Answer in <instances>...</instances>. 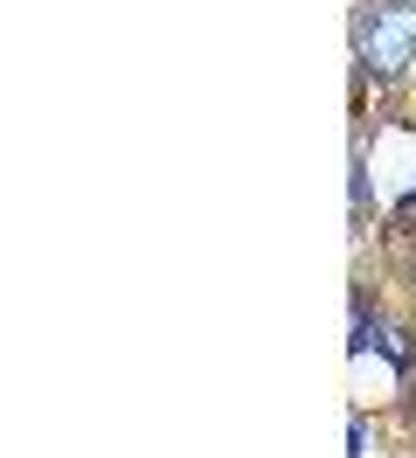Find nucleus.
<instances>
[{
	"label": "nucleus",
	"instance_id": "1",
	"mask_svg": "<svg viewBox=\"0 0 416 458\" xmlns=\"http://www.w3.org/2000/svg\"><path fill=\"white\" fill-rule=\"evenodd\" d=\"M354 105L375 90H395L416 77V0H354Z\"/></svg>",
	"mask_w": 416,
	"mask_h": 458
},
{
	"label": "nucleus",
	"instance_id": "2",
	"mask_svg": "<svg viewBox=\"0 0 416 458\" xmlns=\"http://www.w3.org/2000/svg\"><path fill=\"white\" fill-rule=\"evenodd\" d=\"M347 208H354V223L375 216V174H368V132L354 125V146H347Z\"/></svg>",
	"mask_w": 416,
	"mask_h": 458
},
{
	"label": "nucleus",
	"instance_id": "3",
	"mask_svg": "<svg viewBox=\"0 0 416 458\" xmlns=\"http://www.w3.org/2000/svg\"><path fill=\"white\" fill-rule=\"evenodd\" d=\"M375 313H382L375 292L354 285V319H347V354H354V361H368V327H375Z\"/></svg>",
	"mask_w": 416,
	"mask_h": 458
},
{
	"label": "nucleus",
	"instance_id": "4",
	"mask_svg": "<svg viewBox=\"0 0 416 458\" xmlns=\"http://www.w3.org/2000/svg\"><path fill=\"white\" fill-rule=\"evenodd\" d=\"M382 229L395 236V243H416V188H403V195L382 208Z\"/></svg>",
	"mask_w": 416,
	"mask_h": 458
},
{
	"label": "nucleus",
	"instance_id": "5",
	"mask_svg": "<svg viewBox=\"0 0 416 458\" xmlns=\"http://www.w3.org/2000/svg\"><path fill=\"white\" fill-rule=\"evenodd\" d=\"M368 452H375V424H368V410L354 403L347 410V458H368Z\"/></svg>",
	"mask_w": 416,
	"mask_h": 458
},
{
	"label": "nucleus",
	"instance_id": "6",
	"mask_svg": "<svg viewBox=\"0 0 416 458\" xmlns=\"http://www.w3.org/2000/svg\"><path fill=\"white\" fill-rule=\"evenodd\" d=\"M410 306H416V250H410Z\"/></svg>",
	"mask_w": 416,
	"mask_h": 458
}]
</instances>
